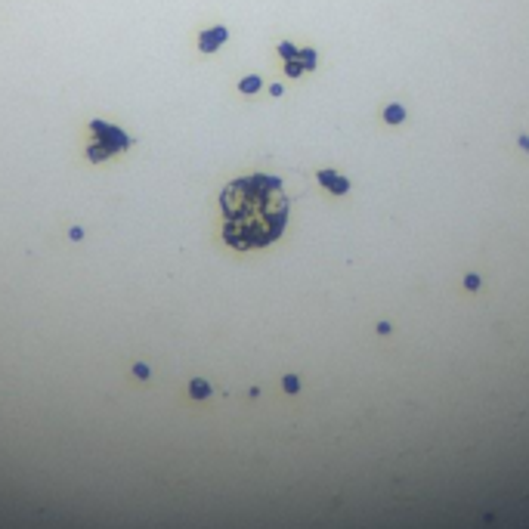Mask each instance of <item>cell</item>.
<instances>
[{
    "instance_id": "8992f818",
    "label": "cell",
    "mask_w": 529,
    "mask_h": 529,
    "mask_svg": "<svg viewBox=\"0 0 529 529\" xmlns=\"http://www.w3.org/2000/svg\"><path fill=\"white\" fill-rule=\"evenodd\" d=\"M260 84H263V81H260L257 75H248V78H242L239 90H242V93H257V90H260Z\"/></svg>"
},
{
    "instance_id": "6da1fadb",
    "label": "cell",
    "mask_w": 529,
    "mask_h": 529,
    "mask_svg": "<svg viewBox=\"0 0 529 529\" xmlns=\"http://www.w3.org/2000/svg\"><path fill=\"white\" fill-rule=\"evenodd\" d=\"M223 242L235 251L266 248L288 226V195L282 180L269 173H251L220 192Z\"/></svg>"
},
{
    "instance_id": "30bf717a",
    "label": "cell",
    "mask_w": 529,
    "mask_h": 529,
    "mask_svg": "<svg viewBox=\"0 0 529 529\" xmlns=\"http://www.w3.org/2000/svg\"><path fill=\"white\" fill-rule=\"evenodd\" d=\"M279 53H282V59H297V50L291 44H279Z\"/></svg>"
},
{
    "instance_id": "8fae6325",
    "label": "cell",
    "mask_w": 529,
    "mask_h": 529,
    "mask_svg": "<svg viewBox=\"0 0 529 529\" xmlns=\"http://www.w3.org/2000/svg\"><path fill=\"white\" fill-rule=\"evenodd\" d=\"M464 288H467V291H477V288H480V276H473V272H470V276H464Z\"/></svg>"
},
{
    "instance_id": "ba28073f",
    "label": "cell",
    "mask_w": 529,
    "mask_h": 529,
    "mask_svg": "<svg viewBox=\"0 0 529 529\" xmlns=\"http://www.w3.org/2000/svg\"><path fill=\"white\" fill-rule=\"evenodd\" d=\"M285 71H288V75H291V78H300V75H303V71H306V68H303V62H300V59H288V65H285Z\"/></svg>"
},
{
    "instance_id": "4fadbf2b",
    "label": "cell",
    "mask_w": 529,
    "mask_h": 529,
    "mask_svg": "<svg viewBox=\"0 0 529 529\" xmlns=\"http://www.w3.org/2000/svg\"><path fill=\"white\" fill-rule=\"evenodd\" d=\"M269 93H272V96H282L285 90H282V84H272V87H269Z\"/></svg>"
},
{
    "instance_id": "5bb4252c",
    "label": "cell",
    "mask_w": 529,
    "mask_h": 529,
    "mask_svg": "<svg viewBox=\"0 0 529 529\" xmlns=\"http://www.w3.org/2000/svg\"><path fill=\"white\" fill-rule=\"evenodd\" d=\"M520 149H526V152H529V136H520Z\"/></svg>"
},
{
    "instance_id": "7c38bea8",
    "label": "cell",
    "mask_w": 529,
    "mask_h": 529,
    "mask_svg": "<svg viewBox=\"0 0 529 529\" xmlns=\"http://www.w3.org/2000/svg\"><path fill=\"white\" fill-rule=\"evenodd\" d=\"M297 387H300V384H297V378H294V375H288V378H285V390H288V393H297Z\"/></svg>"
},
{
    "instance_id": "277c9868",
    "label": "cell",
    "mask_w": 529,
    "mask_h": 529,
    "mask_svg": "<svg viewBox=\"0 0 529 529\" xmlns=\"http://www.w3.org/2000/svg\"><path fill=\"white\" fill-rule=\"evenodd\" d=\"M316 180H319V183H322L325 189H331L334 195H343V192H350V183H346L343 177H337L334 170H328V167H325V170H319V173H316Z\"/></svg>"
},
{
    "instance_id": "5b68a950",
    "label": "cell",
    "mask_w": 529,
    "mask_h": 529,
    "mask_svg": "<svg viewBox=\"0 0 529 529\" xmlns=\"http://www.w3.org/2000/svg\"><path fill=\"white\" fill-rule=\"evenodd\" d=\"M403 118H406V108H403V105H396V102H393V105L384 108V121H387V124H399Z\"/></svg>"
},
{
    "instance_id": "9c48e42d",
    "label": "cell",
    "mask_w": 529,
    "mask_h": 529,
    "mask_svg": "<svg viewBox=\"0 0 529 529\" xmlns=\"http://www.w3.org/2000/svg\"><path fill=\"white\" fill-rule=\"evenodd\" d=\"M189 390H192V396H195V399H205V396L211 393V387L205 384V381H192V387H189Z\"/></svg>"
},
{
    "instance_id": "7a4b0ae2",
    "label": "cell",
    "mask_w": 529,
    "mask_h": 529,
    "mask_svg": "<svg viewBox=\"0 0 529 529\" xmlns=\"http://www.w3.org/2000/svg\"><path fill=\"white\" fill-rule=\"evenodd\" d=\"M90 130L99 136V139L87 149V158H90V161H105L108 155L130 149V136H127L124 130H118V127L105 124V121H93V124H90Z\"/></svg>"
},
{
    "instance_id": "52a82bcc",
    "label": "cell",
    "mask_w": 529,
    "mask_h": 529,
    "mask_svg": "<svg viewBox=\"0 0 529 529\" xmlns=\"http://www.w3.org/2000/svg\"><path fill=\"white\" fill-rule=\"evenodd\" d=\"M297 59L303 62V68H316V50H300Z\"/></svg>"
},
{
    "instance_id": "3957f363",
    "label": "cell",
    "mask_w": 529,
    "mask_h": 529,
    "mask_svg": "<svg viewBox=\"0 0 529 529\" xmlns=\"http://www.w3.org/2000/svg\"><path fill=\"white\" fill-rule=\"evenodd\" d=\"M229 38V31L223 25H217L211 31H202V38H198V50L202 53H214V50H220V44Z\"/></svg>"
}]
</instances>
